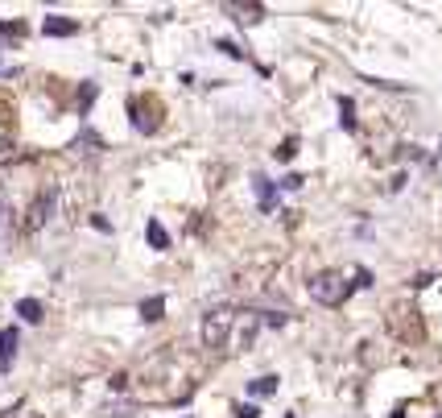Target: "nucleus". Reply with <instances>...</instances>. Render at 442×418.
I'll list each match as a JSON object with an SVG mask.
<instances>
[{
	"label": "nucleus",
	"instance_id": "obj_15",
	"mask_svg": "<svg viewBox=\"0 0 442 418\" xmlns=\"http://www.w3.org/2000/svg\"><path fill=\"white\" fill-rule=\"evenodd\" d=\"M298 153V141H285V145L277 149V158H281V162H285V158H294Z\"/></svg>",
	"mask_w": 442,
	"mask_h": 418
},
{
	"label": "nucleus",
	"instance_id": "obj_14",
	"mask_svg": "<svg viewBox=\"0 0 442 418\" xmlns=\"http://www.w3.org/2000/svg\"><path fill=\"white\" fill-rule=\"evenodd\" d=\"M91 99H96V83H83V96H79V108L87 112V108H91Z\"/></svg>",
	"mask_w": 442,
	"mask_h": 418
},
{
	"label": "nucleus",
	"instance_id": "obj_4",
	"mask_svg": "<svg viewBox=\"0 0 442 418\" xmlns=\"http://www.w3.org/2000/svg\"><path fill=\"white\" fill-rule=\"evenodd\" d=\"M54 199H58V191H54V187H46L42 195L33 199V207H29V220H25V228H29V232H38V228L50 220V211H54Z\"/></svg>",
	"mask_w": 442,
	"mask_h": 418
},
{
	"label": "nucleus",
	"instance_id": "obj_8",
	"mask_svg": "<svg viewBox=\"0 0 442 418\" xmlns=\"http://www.w3.org/2000/svg\"><path fill=\"white\" fill-rule=\"evenodd\" d=\"M227 13H236V21H240V25H256L261 17H265L261 4H227Z\"/></svg>",
	"mask_w": 442,
	"mask_h": 418
},
{
	"label": "nucleus",
	"instance_id": "obj_1",
	"mask_svg": "<svg viewBox=\"0 0 442 418\" xmlns=\"http://www.w3.org/2000/svg\"><path fill=\"white\" fill-rule=\"evenodd\" d=\"M351 290H356V282H347V273H339V270H327V273L310 277V298L319 307H339V302H347Z\"/></svg>",
	"mask_w": 442,
	"mask_h": 418
},
{
	"label": "nucleus",
	"instance_id": "obj_2",
	"mask_svg": "<svg viewBox=\"0 0 442 418\" xmlns=\"http://www.w3.org/2000/svg\"><path fill=\"white\" fill-rule=\"evenodd\" d=\"M232 323H236V311H232V307H211V311L203 315V327H198L203 344H207V348H227Z\"/></svg>",
	"mask_w": 442,
	"mask_h": 418
},
{
	"label": "nucleus",
	"instance_id": "obj_18",
	"mask_svg": "<svg viewBox=\"0 0 442 418\" xmlns=\"http://www.w3.org/2000/svg\"><path fill=\"white\" fill-rule=\"evenodd\" d=\"M290 418H294V414H290Z\"/></svg>",
	"mask_w": 442,
	"mask_h": 418
},
{
	"label": "nucleus",
	"instance_id": "obj_12",
	"mask_svg": "<svg viewBox=\"0 0 442 418\" xmlns=\"http://www.w3.org/2000/svg\"><path fill=\"white\" fill-rule=\"evenodd\" d=\"M273 390H277V377H256V381L248 385V394L252 397H269Z\"/></svg>",
	"mask_w": 442,
	"mask_h": 418
},
{
	"label": "nucleus",
	"instance_id": "obj_16",
	"mask_svg": "<svg viewBox=\"0 0 442 418\" xmlns=\"http://www.w3.org/2000/svg\"><path fill=\"white\" fill-rule=\"evenodd\" d=\"M236 414H240V418H256V414H261V410H256V406H240Z\"/></svg>",
	"mask_w": 442,
	"mask_h": 418
},
{
	"label": "nucleus",
	"instance_id": "obj_9",
	"mask_svg": "<svg viewBox=\"0 0 442 418\" xmlns=\"http://www.w3.org/2000/svg\"><path fill=\"white\" fill-rule=\"evenodd\" d=\"M17 315H21L25 323H42V315H46V311H42V302H38V298H21V302H17Z\"/></svg>",
	"mask_w": 442,
	"mask_h": 418
},
{
	"label": "nucleus",
	"instance_id": "obj_3",
	"mask_svg": "<svg viewBox=\"0 0 442 418\" xmlns=\"http://www.w3.org/2000/svg\"><path fill=\"white\" fill-rule=\"evenodd\" d=\"M261 331V315L256 311H236V323H232V336H227V348L232 352H248L252 340Z\"/></svg>",
	"mask_w": 442,
	"mask_h": 418
},
{
	"label": "nucleus",
	"instance_id": "obj_11",
	"mask_svg": "<svg viewBox=\"0 0 442 418\" xmlns=\"http://www.w3.org/2000/svg\"><path fill=\"white\" fill-rule=\"evenodd\" d=\"M145 232H149V245H153V248H170V236H166V228H162L157 220H149Z\"/></svg>",
	"mask_w": 442,
	"mask_h": 418
},
{
	"label": "nucleus",
	"instance_id": "obj_7",
	"mask_svg": "<svg viewBox=\"0 0 442 418\" xmlns=\"http://www.w3.org/2000/svg\"><path fill=\"white\" fill-rule=\"evenodd\" d=\"M252 187H256V203H261V211H273V207H277V187H273L269 178H261V174L252 178Z\"/></svg>",
	"mask_w": 442,
	"mask_h": 418
},
{
	"label": "nucleus",
	"instance_id": "obj_17",
	"mask_svg": "<svg viewBox=\"0 0 442 418\" xmlns=\"http://www.w3.org/2000/svg\"><path fill=\"white\" fill-rule=\"evenodd\" d=\"M0 71H4V67H0Z\"/></svg>",
	"mask_w": 442,
	"mask_h": 418
},
{
	"label": "nucleus",
	"instance_id": "obj_13",
	"mask_svg": "<svg viewBox=\"0 0 442 418\" xmlns=\"http://www.w3.org/2000/svg\"><path fill=\"white\" fill-rule=\"evenodd\" d=\"M8 224H13V207H8V199L0 195V236H8Z\"/></svg>",
	"mask_w": 442,
	"mask_h": 418
},
{
	"label": "nucleus",
	"instance_id": "obj_6",
	"mask_svg": "<svg viewBox=\"0 0 442 418\" xmlns=\"http://www.w3.org/2000/svg\"><path fill=\"white\" fill-rule=\"evenodd\" d=\"M17 344H21V336H17V327H0V373L13 369V356H17Z\"/></svg>",
	"mask_w": 442,
	"mask_h": 418
},
{
	"label": "nucleus",
	"instance_id": "obj_5",
	"mask_svg": "<svg viewBox=\"0 0 442 418\" xmlns=\"http://www.w3.org/2000/svg\"><path fill=\"white\" fill-rule=\"evenodd\" d=\"M42 33H46V38H74V33H79V21L50 13V17H42Z\"/></svg>",
	"mask_w": 442,
	"mask_h": 418
},
{
	"label": "nucleus",
	"instance_id": "obj_10",
	"mask_svg": "<svg viewBox=\"0 0 442 418\" xmlns=\"http://www.w3.org/2000/svg\"><path fill=\"white\" fill-rule=\"evenodd\" d=\"M162 311H166V298H162V295H153V298L141 302V319H145V323H157V319H162Z\"/></svg>",
	"mask_w": 442,
	"mask_h": 418
}]
</instances>
